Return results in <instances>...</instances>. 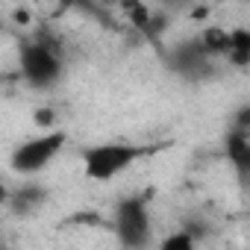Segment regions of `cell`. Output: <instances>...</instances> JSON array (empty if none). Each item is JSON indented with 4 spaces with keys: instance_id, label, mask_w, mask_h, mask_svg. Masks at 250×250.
<instances>
[{
    "instance_id": "52a82bcc",
    "label": "cell",
    "mask_w": 250,
    "mask_h": 250,
    "mask_svg": "<svg viewBox=\"0 0 250 250\" xmlns=\"http://www.w3.org/2000/svg\"><path fill=\"white\" fill-rule=\"evenodd\" d=\"M227 62L235 65V68H247V65H250V30H247V27H235V30H229Z\"/></svg>"
},
{
    "instance_id": "5b68a950",
    "label": "cell",
    "mask_w": 250,
    "mask_h": 250,
    "mask_svg": "<svg viewBox=\"0 0 250 250\" xmlns=\"http://www.w3.org/2000/svg\"><path fill=\"white\" fill-rule=\"evenodd\" d=\"M171 68L180 74V77H188V80H200L206 77V71H212V59L203 53V47L194 42H186L180 44L174 53H171Z\"/></svg>"
},
{
    "instance_id": "9c48e42d",
    "label": "cell",
    "mask_w": 250,
    "mask_h": 250,
    "mask_svg": "<svg viewBox=\"0 0 250 250\" xmlns=\"http://www.w3.org/2000/svg\"><path fill=\"white\" fill-rule=\"evenodd\" d=\"M156 250H197V238L191 232H186V229H177V232L165 235Z\"/></svg>"
},
{
    "instance_id": "8fae6325",
    "label": "cell",
    "mask_w": 250,
    "mask_h": 250,
    "mask_svg": "<svg viewBox=\"0 0 250 250\" xmlns=\"http://www.w3.org/2000/svg\"><path fill=\"white\" fill-rule=\"evenodd\" d=\"M6 200H9V188L0 183V203H6Z\"/></svg>"
},
{
    "instance_id": "30bf717a",
    "label": "cell",
    "mask_w": 250,
    "mask_h": 250,
    "mask_svg": "<svg viewBox=\"0 0 250 250\" xmlns=\"http://www.w3.org/2000/svg\"><path fill=\"white\" fill-rule=\"evenodd\" d=\"M36 124L50 127V124H53V109H36Z\"/></svg>"
},
{
    "instance_id": "ba28073f",
    "label": "cell",
    "mask_w": 250,
    "mask_h": 250,
    "mask_svg": "<svg viewBox=\"0 0 250 250\" xmlns=\"http://www.w3.org/2000/svg\"><path fill=\"white\" fill-rule=\"evenodd\" d=\"M227 156L232 159V165L238 171H247L250 165V133L247 130H229L227 133Z\"/></svg>"
},
{
    "instance_id": "277c9868",
    "label": "cell",
    "mask_w": 250,
    "mask_h": 250,
    "mask_svg": "<svg viewBox=\"0 0 250 250\" xmlns=\"http://www.w3.org/2000/svg\"><path fill=\"white\" fill-rule=\"evenodd\" d=\"M62 145H65V133H59V130L42 133V136H33V139H24L12 150L9 165L21 177H36V174H42L56 159V153L62 150Z\"/></svg>"
},
{
    "instance_id": "3957f363",
    "label": "cell",
    "mask_w": 250,
    "mask_h": 250,
    "mask_svg": "<svg viewBox=\"0 0 250 250\" xmlns=\"http://www.w3.org/2000/svg\"><path fill=\"white\" fill-rule=\"evenodd\" d=\"M115 235L124 244V250H147L153 241V224H150V206L147 197L133 194L124 197L115 209Z\"/></svg>"
},
{
    "instance_id": "8992f818",
    "label": "cell",
    "mask_w": 250,
    "mask_h": 250,
    "mask_svg": "<svg viewBox=\"0 0 250 250\" xmlns=\"http://www.w3.org/2000/svg\"><path fill=\"white\" fill-rule=\"evenodd\" d=\"M44 203H47V188L36 186V183H27L21 188H9V200H6V206H12L15 215H33Z\"/></svg>"
},
{
    "instance_id": "6da1fadb",
    "label": "cell",
    "mask_w": 250,
    "mask_h": 250,
    "mask_svg": "<svg viewBox=\"0 0 250 250\" xmlns=\"http://www.w3.org/2000/svg\"><path fill=\"white\" fill-rule=\"evenodd\" d=\"M147 150L139 145H127V142H106V145H91L83 150V171L88 180L97 183H109L118 174H124L127 168H133Z\"/></svg>"
},
{
    "instance_id": "7a4b0ae2",
    "label": "cell",
    "mask_w": 250,
    "mask_h": 250,
    "mask_svg": "<svg viewBox=\"0 0 250 250\" xmlns=\"http://www.w3.org/2000/svg\"><path fill=\"white\" fill-rule=\"evenodd\" d=\"M18 65H21V77L33 88H53L62 80V71H65L59 47L47 39L24 42L21 50H18Z\"/></svg>"
}]
</instances>
